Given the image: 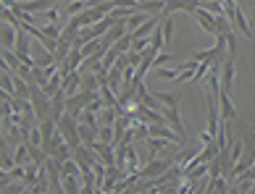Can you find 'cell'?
Here are the masks:
<instances>
[{
    "label": "cell",
    "instance_id": "6da1fadb",
    "mask_svg": "<svg viewBox=\"0 0 255 194\" xmlns=\"http://www.w3.org/2000/svg\"><path fill=\"white\" fill-rule=\"evenodd\" d=\"M224 16L229 18L232 29H237L245 37H253V26L248 24V16L242 13V8L237 5V0H224Z\"/></svg>",
    "mask_w": 255,
    "mask_h": 194
},
{
    "label": "cell",
    "instance_id": "7a4b0ae2",
    "mask_svg": "<svg viewBox=\"0 0 255 194\" xmlns=\"http://www.w3.org/2000/svg\"><path fill=\"white\" fill-rule=\"evenodd\" d=\"M55 126H58V131H61V136H63V142L69 144L71 150H74V147H79V121H77V118L69 116V113H63V116H61V121L55 124Z\"/></svg>",
    "mask_w": 255,
    "mask_h": 194
},
{
    "label": "cell",
    "instance_id": "3957f363",
    "mask_svg": "<svg viewBox=\"0 0 255 194\" xmlns=\"http://www.w3.org/2000/svg\"><path fill=\"white\" fill-rule=\"evenodd\" d=\"M174 165V158H153V160H147L142 168L137 171V179H158L160 173H166L168 168Z\"/></svg>",
    "mask_w": 255,
    "mask_h": 194
},
{
    "label": "cell",
    "instance_id": "277c9868",
    "mask_svg": "<svg viewBox=\"0 0 255 194\" xmlns=\"http://www.w3.org/2000/svg\"><path fill=\"white\" fill-rule=\"evenodd\" d=\"M92 97H98V92H84V89H79L77 95H71V97H66V113L74 116V118H79L82 110L87 108V103Z\"/></svg>",
    "mask_w": 255,
    "mask_h": 194
},
{
    "label": "cell",
    "instance_id": "5b68a950",
    "mask_svg": "<svg viewBox=\"0 0 255 194\" xmlns=\"http://www.w3.org/2000/svg\"><path fill=\"white\" fill-rule=\"evenodd\" d=\"M234 58L237 55H224V61H221V71H219L221 92H232V87H234Z\"/></svg>",
    "mask_w": 255,
    "mask_h": 194
},
{
    "label": "cell",
    "instance_id": "8992f818",
    "mask_svg": "<svg viewBox=\"0 0 255 194\" xmlns=\"http://www.w3.org/2000/svg\"><path fill=\"white\" fill-rule=\"evenodd\" d=\"M71 158L77 160V165L82 171H92V165L98 163V158H95V152L90 150V147H84V144H79V147H74L71 150Z\"/></svg>",
    "mask_w": 255,
    "mask_h": 194
},
{
    "label": "cell",
    "instance_id": "52a82bcc",
    "mask_svg": "<svg viewBox=\"0 0 255 194\" xmlns=\"http://www.w3.org/2000/svg\"><path fill=\"white\" fill-rule=\"evenodd\" d=\"M197 8H200L197 0H166V3H163V13H160V16H168V13H176V11L195 13Z\"/></svg>",
    "mask_w": 255,
    "mask_h": 194
},
{
    "label": "cell",
    "instance_id": "ba28073f",
    "mask_svg": "<svg viewBox=\"0 0 255 194\" xmlns=\"http://www.w3.org/2000/svg\"><path fill=\"white\" fill-rule=\"evenodd\" d=\"M124 34H127V24H124V21H116V24H113L111 29L106 32V34L100 37V45H103V50L113 48V45H116V42H119Z\"/></svg>",
    "mask_w": 255,
    "mask_h": 194
},
{
    "label": "cell",
    "instance_id": "9c48e42d",
    "mask_svg": "<svg viewBox=\"0 0 255 194\" xmlns=\"http://www.w3.org/2000/svg\"><path fill=\"white\" fill-rule=\"evenodd\" d=\"M160 113H163V121L168 124L174 129V131L182 136V139L187 142V131H184V124H182V116H179V108H163L160 110Z\"/></svg>",
    "mask_w": 255,
    "mask_h": 194
},
{
    "label": "cell",
    "instance_id": "30bf717a",
    "mask_svg": "<svg viewBox=\"0 0 255 194\" xmlns=\"http://www.w3.org/2000/svg\"><path fill=\"white\" fill-rule=\"evenodd\" d=\"M95 152V158L103 163V165H116V147L113 144H103V142H95L90 147Z\"/></svg>",
    "mask_w": 255,
    "mask_h": 194
},
{
    "label": "cell",
    "instance_id": "8fae6325",
    "mask_svg": "<svg viewBox=\"0 0 255 194\" xmlns=\"http://www.w3.org/2000/svg\"><path fill=\"white\" fill-rule=\"evenodd\" d=\"M16 34L18 29L8 21H0V48L3 50H13L16 48Z\"/></svg>",
    "mask_w": 255,
    "mask_h": 194
},
{
    "label": "cell",
    "instance_id": "7c38bea8",
    "mask_svg": "<svg viewBox=\"0 0 255 194\" xmlns=\"http://www.w3.org/2000/svg\"><path fill=\"white\" fill-rule=\"evenodd\" d=\"M219 116L221 121H234L237 118V108H234L229 92H219Z\"/></svg>",
    "mask_w": 255,
    "mask_h": 194
},
{
    "label": "cell",
    "instance_id": "4fadbf2b",
    "mask_svg": "<svg viewBox=\"0 0 255 194\" xmlns=\"http://www.w3.org/2000/svg\"><path fill=\"white\" fill-rule=\"evenodd\" d=\"M134 116H137V121L145 124V126H150V124H166V121H163V113L150 110V108H145V105H137V108H134Z\"/></svg>",
    "mask_w": 255,
    "mask_h": 194
},
{
    "label": "cell",
    "instance_id": "5bb4252c",
    "mask_svg": "<svg viewBox=\"0 0 255 194\" xmlns=\"http://www.w3.org/2000/svg\"><path fill=\"white\" fill-rule=\"evenodd\" d=\"M63 113H66V92L58 89V92H55V95L50 97V118H53L55 124H58Z\"/></svg>",
    "mask_w": 255,
    "mask_h": 194
},
{
    "label": "cell",
    "instance_id": "9a60e30c",
    "mask_svg": "<svg viewBox=\"0 0 255 194\" xmlns=\"http://www.w3.org/2000/svg\"><path fill=\"white\" fill-rule=\"evenodd\" d=\"M253 163H255V147H253V150H250L248 155H245V158H240L237 163L232 165V173H229V179H240L245 171H250V168H253Z\"/></svg>",
    "mask_w": 255,
    "mask_h": 194
},
{
    "label": "cell",
    "instance_id": "2e32d148",
    "mask_svg": "<svg viewBox=\"0 0 255 194\" xmlns=\"http://www.w3.org/2000/svg\"><path fill=\"white\" fill-rule=\"evenodd\" d=\"M61 89L66 92V97L77 95V92L82 89V73H79V71H71L69 76H63V81H61Z\"/></svg>",
    "mask_w": 255,
    "mask_h": 194
},
{
    "label": "cell",
    "instance_id": "e0dca14e",
    "mask_svg": "<svg viewBox=\"0 0 255 194\" xmlns=\"http://www.w3.org/2000/svg\"><path fill=\"white\" fill-rule=\"evenodd\" d=\"M95 142H98V126L79 124V144H84V147H92Z\"/></svg>",
    "mask_w": 255,
    "mask_h": 194
},
{
    "label": "cell",
    "instance_id": "ac0fdd59",
    "mask_svg": "<svg viewBox=\"0 0 255 194\" xmlns=\"http://www.w3.org/2000/svg\"><path fill=\"white\" fill-rule=\"evenodd\" d=\"M195 18H197V24H200L208 34H216V18H213V13H208V11H203V8H197Z\"/></svg>",
    "mask_w": 255,
    "mask_h": 194
},
{
    "label": "cell",
    "instance_id": "d6986e66",
    "mask_svg": "<svg viewBox=\"0 0 255 194\" xmlns=\"http://www.w3.org/2000/svg\"><path fill=\"white\" fill-rule=\"evenodd\" d=\"M40 168H42V165H37V163H26V165H24V179H21V184H24L26 189H32L34 184H37Z\"/></svg>",
    "mask_w": 255,
    "mask_h": 194
},
{
    "label": "cell",
    "instance_id": "ffe728a7",
    "mask_svg": "<svg viewBox=\"0 0 255 194\" xmlns=\"http://www.w3.org/2000/svg\"><path fill=\"white\" fill-rule=\"evenodd\" d=\"M145 147H147L150 158H153V155H160V152L171 150V142H166V139H155V136H147V139H145Z\"/></svg>",
    "mask_w": 255,
    "mask_h": 194
},
{
    "label": "cell",
    "instance_id": "44dd1931",
    "mask_svg": "<svg viewBox=\"0 0 255 194\" xmlns=\"http://www.w3.org/2000/svg\"><path fill=\"white\" fill-rule=\"evenodd\" d=\"M32 63H34V66L37 68H48V66H53V63H55V55L50 53V50H37L34 55H32Z\"/></svg>",
    "mask_w": 255,
    "mask_h": 194
},
{
    "label": "cell",
    "instance_id": "7402d4cb",
    "mask_svg": "<svg viewBox=\"0 0 255 194\" xmlns=\"http://www.w3.org/2000/svg\"><path fill=\"white\" fill-rule=\"evenodd\" d=\"M119 116H121L119 108H103L100 113H98V126H113Z\"/></svg>",
    "mask_w": 255,
    "mask_h": 194
},
{
    "label": "cell",
    "instance_id": "603a6c76",
    "mask_svg": "<svg viewBox=\"0 0 255 194\" xmlns=\"http://www.w3.org/2000/svg\"><path fill=\"white\" fill-rule=\"evenodd\" d=\"M24 13H40V11H48V8H53V0H26V3H21Z\"/></svg>",
    "mask_w": 255,
    "mask_h": 194
},
{
    "label": "cell",
    "instance_id": "cb8c5ba5",
    "mask_svg": "<svg viewBox=\"0 0 255 194\" xmlns=\"http://www.w3.org/2000/svg\"><path fill=\"white\" fill-rule=\"evenodd\" d=\"M163 3L166 0H139L137 3V11H145V13H163Z\"/></svg>",
    "mask_w": 255,
    "mask_h": 194
},
{
    "label": "cell",
    "instance_id": "d4e9b609",
    "mask_svg": "<svg viewBox=\"0 0 255 194\" xmlns=\"http://www.w3.org/2000/svg\"><path fill=\"white\" fill-rule=\"evenodd\" d=\"M37 126H40V134H42V142H48L50 136L58 131V126H55L53 118H45V121H37Z\"/></svg>",
    "mask_w": 255,
    "mask_h": 194
},
{
    "label": "cell",
    "instance_id": "484cf974",
    "mask_svg": "<svg viewBox=\"0 0 255 194\" xmlns=\"http://www.w3.org/2000/svg\"><path fill=\"white\" fill-rule=\"evenodd\" d=\"M155 100L163 108H179V95H171V92H155Z\"/></svg>",
    "mask_w": 255,
    "mask_h": 194
},
{
    "label": "cell",
    "instance_id": "4316f807",
    "mask_svg": "<svg viewBox=\"0 0 255 194\" xmlns=\"http://www.w3.org/2000/svg\"><path fill=\"white\" fill-rule=\"evenodd\" d=\"M160 29H163V48H168L174 40V21L168 16H163V21H160Z\"/></svg>",
    "mask_w": 255,
    "mask_h": 194
},
{
    "label": "cell",
    "instance_id": "83f0119b",
    "mask_svg": "<svg viewBox=\"0 0 255 194\" xmlns=\"http://www.w3.org/2000/svg\"><path fill=\"white\" fill-rule=\"evenodd\" d=\"M82 89L84 92H100V81L95 73H82Z\"/></svg>",
    "mask_w": 255,
    "mask_h": 194
},
{
    "label": "cell",
    "instance_id": "f1b7e54d",
    "mask_svg": "<svg viewBox=\"0 0 255 194\" xmlns=\"http://www.w3.org/2000/svg\"><path fill=\"white\" fill-rule=\"evenodd\" d=\"M61 181H63V194H79V192H82L79 179H74V176H61Z\"/></svg>",
    "mask_w": 255,
    "mask_h": 194
},
{
    "label": "cell",
    "instance_id": "f546056e",
    "mask_svg": "<svg viewBox=\"0 0 255 194\" xmlns=\"http://www.w3.org/2000/svg\"><path fill=\"white\" fill-rule=\"evenodd\" d=\"M79 173H82V168L77 165V160H66V163H61V176H74V179H79Z\"/></svg>",
    "mask_w": 255,
    "mask_h": 194
},
{
    "label": "cell",
    "instance_id": "4dcf8cb0",
    "mask_svg": "<svg viewBox=\"0 0 255 194\" xmlns=\"http://www.w3.org/2000/svg\"><path fill=\"white\" fill-rule=\"evenodd\" d=\"M150 48H153L155 53L163 50V29H160V24L155 26L153 32H150Z\"/></svg>",
    "mask_w": 255,
    "mask_h": 194
},
{
    "label": "cell",
    "instance_id": "1f68e13d",
    "mask_svg": "<svg viewBox=\"0 0 255 194\" xmlns=\"http://www.w3.org/2000/svg\"><path fill=\"white\" fill-rule=\"evenodd\" d=\"M84 0H74V3H66V8H63V16L66 18H71V16H79V13H84Z\"/></svg>",
    "mask_w": 255,
    "mask_h": 194
},
{
    "label": "cell",
    "instance_id": "d6a6232c",
    "mask_svg": "<svg viewBox=\"0 0 255 194\" xmlns=\"http://www.w3.org/2000/svg\"><path fill=\"white\" fill-rule=\"evenodd\" d=\"M176 68L171 66V68H168V66H163V68H153V79H163V81H174L176 79Z\"/></svg>",
    "mask_w": 255,
    "mask_h": 194
},
{
    "label": "cell",
    "instance_id": "836d02e7",
    "mask_svg": "<svg viewBox=\"0 0 255 194\" xmlns=\"http://www.w3.org/2000/svg\"><path fill=\"white\" fill-rule=\"evenodd\" d=\"M50 158H55L58 163H66V160H71V147L66 144V142H61L58 147H55V152L50 155Z\"/></svg>",
    "mask_w": 255,
    "mask_h": 194
},
{
    "label": "cell",
    "instance_id": "e575fe53",
    "mask_svg": "<svg viewBox=\"0 0 255 194\" xmlns=\"http://www.w3.org/2000/svg\"><path fill=\"white\" fill-rule=\"evenodd\" d=\"M145 21H147V16H145V13H131V16L127 18V21H124V24H127V32L131 34V32L137 29V26H142Z\"/></svg>",
    "mask_w": 255,
    "mask_h": 194
},
{
    "label": "cell",
    "instance_id": "d590c367",
    "mask_svg": "<svg viewBox=\"0 0 255 194\" xmlns=\"http://www.w3.org/2000/svg\"><path fill=\"white\" fill-rule=\"evenodd\" d=\"M40 29H42L45 37H50V40H58V37L63 34V24H42Z\"/></svg>",
    "mask_w": 255,
    "mask_h": 194
},
{
    "label": "cell",
    "instance_id": "8d00e7d4",
    "mask_svg": "<svg viewBox=\"0 0 255 194\" xmlns=\"http://www.w3.org/2000/svg\"><path fill=\"white\" fill-rule=\"evenodd\" d=\"M211 66H213V61H200V63H197L192 81H200V79H205V76H208V71H211Z\"/></svg>",
    "mask_w": 255,
    "mask_h": 194
},
{
    "label": "cell",
    "instance_id": "74e56055",
    "mask_svg": "<svg viewBox=\"0 0 255 194\" xmlns=\"http://www.w3.org/2000/svg\"><path fill=\"white\" fill-rule=\"evenodd\" d=\"M26 144L29 147H42V134H40V126H32L29 129V136H26Z\"/></svg>",
    "mask_w": 255,
    "mask_h": 194
},
{
    "label": "cell",
    "instance_id": "f35d334b",
    "mask_svg": "<svg viewBox=\"0 0 255 194\" xmlns=\"http://www.w3.org/2000/svg\"><path fill=\"white\" fill-rule=\"evenodd\" d=\"M98 142L113 144V126H98Z\"/></svg>",
    "mask_w": 255,
    "mask_h": 194
},
{
    "label": "cell",
    "instance_id": "ab89813d",
    "mask_svg": "<svg viewBox=\"0 0 255 194\" xmlns=\"http://www.w3.org/2000/svg\"><path fill=\"white\" fill-rule=\"evenodd\" d=\"M242 152H245V142H234V144H229V160H232V165L242 158Z\"/></svg>",
    "mask_w": 255,
    "mask_h": 194
},
{
    "label": "cell",
    "instance_id": "60d3db41",
    "mask_svg": "<svg viewBox=\"0 0 255 194\" xmlns=\"http://www.w3.org/2000/svg\"><path fill=\"white\" fill-rule=\"evenodd\" d=\"M147 48H150V34L131 40V53H142V50H147Z\"/></svg>",
    "mask_w": 255,
    "mask_h": 194
},
{
    "label": "cell",
    "instance_id": "b9f144b4",
    "mask_svg": "<svg viewBox=\"0 0 255 194\" xmlns=\"http://www.w3.org/2000/svg\"><path fill=\"white\" fill-rule=\"evenodd\" d=\"M113 48H116L119 53H129V50H131V34L127 32V34H124V37H121V40L116 42V45H113Z\"/></svg>",
    "mask_w": 255,
    "mask_h": 194
},
{
    "label": "cell",
    "instance_id": "7bdbcfd3",
    "mask_svg": "<svg viewBox=\"0 0 255 194\" xmlns=\"http://www.w3.org/2000/svg\"><path fill=\"white\" fill-rule=\"evenodd\" d=\"M103 108H106V103H103V100H100V95H98V97H92V100H90V103H87V108H84V110H90V113H95V116H98Z\"/></svg>",
    "mask_w": 255,
    "mask_h": 194
},
{
    "label": "cell",
    "instance_id": "ee69618b",
    "mask_svg": "<svg viewBox=\"0 0 255 194\" xmlns=\"http://www.w3.org/2000/svg\"><path fill=\"white\" fill-rule=\"evenodd\" d=\"M79 124H87V126H98V116L90 113V110H82V116L77 118Z\"/></svg>",
    "mask_w": 255,
    "mask_h": 194
},
{
    "label": "cell",
    "instance_id": "f6af8a7d",
    "mask_svg": "<svg viewBox=\"0 0 255 194\" xmlns=\"http://www.w3.org/2000/svg\"><path fill=\"white\" fill-rule=\"evenodd\" d=\"M171 63V55H166V53H158L155 58H153V68H163Z\"/></svg>",
    "mask_w": 255,
    "mask_h": 194
},
{
    "label": "cell",
    "instance_id": "bcb514c9",
    "mask_svg": "<svg viewBox=\"0 0 255 194\" xmlns=\"http://www.w3.org/2000/svg\"><path fill=\"white\" fill-rule=\"evenodd\" d=\"M8 176H11V181H21L24 179V165H13V168L8 171Z\"/></svg>",
    "mask_w": 255,
    "mask_h": 194
},
{
    "label": "cell",
    "instance_id": "7dc6e473",
    "mask_svg": "<svg viewBox=\"0 0 255 194\" xmlns=\"http://www.w3.org/2000/svg\"><path fill=\"white\" fill-rule=\"evenodd\" d=\"M8 181H11V176H8V171H3V168H0V184H3V187H5Z\"/></svg>",
    "mask_w": 255,
    "mask_h": 194
},
{
    "label": "cell",
    "instance_id": "c3c4849f",
    "mask_svg": "<svg viewBox=\"0 0 255 194\" xmlns=\"http://www.w3.org/2000/svg\"><path fill=\"white\" fill-rule=\"evenodd\" d=\"M5 100H13V95H8V92L0 87V103H5Z\"/></svg>",
    "mask_w": 255,
    "mask_h": 194
},
{
    "label": "cell",
    "instance_id": "681fc988",
    "mask_svg": "<svg viewBox=\"0 0 255 194\" xmlns=\"http://www.w3.org/2000/svg\"><path fill=\"white\" fill-rule=\"evenodd\" d=\"M248 24L255 26V5H253V11H250V16H248Z\"/></svg>",
    "mask_w": 255,
    "mask_h": 194
},
{
    "label": "cell",
    "instance_id": "f907efd6",
    "mask_svg": "<svg viewBox=\"0 0 255 194\" xmlns=\"http://www.w3.org/2000/svg\"><path fill=\"white\" fill-rule=\"evenodd\" d=\"M0 152H5V139H3V134H0Z\"/></svg>",
    "mask_w": 255,
    "mask_h": 194
},
{
    "label": "cell",
    "instance_id": "816d5d0a",
    "mask_svg": "<svg viewBox=\"0 0 255 194\" xmlns=\"http://www.w3.org/2000/svg\"><path fill=\"white\" fill-rule=\"evenodd\" d=\"M226 194H242V192H240L237 187H229V192H226Z\"/></svg>",
    "mask_w": 255,
    "mask_h": 194
}]
</instances>
